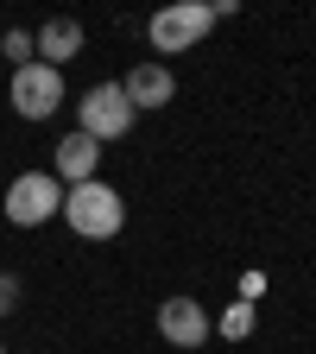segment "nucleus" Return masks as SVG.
Masks as SVG:
<instances>
[{
	"mask_svg": "<svg viewBox=\"0 0 316 354\" xmlns=\"http://www.w3.org/2000/svg\"><path fill=\"white\" fill-rule=\"evenodd\" d=\"M64 221H70L82 241H114L120 221H127V203H120L114 184L89 177V184H70V190H64Z\"/></svg>",
	"mask_w": 316,
	"mask_h": 354,
	"instance_id": "f257e3e1",
	"label": "nucleus"
},
{
	"mask_svg": "<svg viewBox=\"0 0 316 354\" xmlns=\"http://www.w3.org/2000/svg\"><path fill=\"white\" fill-rule=\"evenodd\" d=\"M215 26V7L209 0H171V7H158L146 19V38H152V51L177 57V51H190V44H203Z\"/></svg>",
	"mask_w": 316,
	"mask_h": 354,
	"instance_id": "f03ea898",
	"label": "nucleus"
},
{
	"mask_svg": "<svg viewBox=\"0 0 316 354\" xmlns=\"http://www.w3.org/2000/svg\"><path fill=\"white\" fill-rule=\"evenodd\" d=\"M0 209H7L13 228H44L51 215H64V184L51 171H26V177L7 184V203H0Z\"/></svg>",
	"mask_w": 316,
	"mask_h": 354,
	"instance_id": "7ed1b4c3",
	"label": "nucleus"
},
{
	"mask_svg": "<svg viewBox=\"0 0 316 354\" xmlns=\"http://www.w3.org/2000/svg\"><path fill=\"white\" fill-rule=\"evenodd\" d=\"M133 127V108H127V95H120V82H95L89 95L76 102V133H89V140H120V133Z\"/></svg>",
	"mask_w": 316,
	"mask_h": 354,
	"instance_id": "20e7f679",
	"label": "nucleus"
},
{
	"mask_svg": "<svg viewBox=\"0 0 316 354\" xmlns=\"http://www.w3.org/2000/svg\"><path fill=\"white\" fill-rule=\"evenodd\" d=\"M13 108L26 114V120H51L57 108H64V70H51V64H26V70H13Z\"/></svg>",
	"mask_w": 316,
	"mask_h": 354,
	"instance_id": "39448f33",
	"label": "nucleus"
},
{
	"mask_svg": "<svg viewBox=\"0 0 316 354\" xmlns=\"http://www.w3.org/2000/svg\"><path fill=\"white\" fill-rule=\"evenodd\" d=\"M158 335H165L171 348H203V342L215 335V323H209V310H203L196 297H165V304H158Z\"/></svg>",
	"mask_w": 316,
	"mask_h": 354,
	"instance_id": "423d86ee",
	"label": "nucleus"
},
{
	"mask_svg": "<svg viewBox=\"0 0 316 354\" xmlns=\"http://www.w3.org/2000/svg\"><path fill=\"white\" fill-rule=\"evenodd\" d=\"M120 95H127L133 114H140V108H165V102L177 95V76H171L165 64H133V70L120 76Z\"/></svg>",
	"mask_w": 316,
	"mask_h": 354,
	"instance_id": "0eeeda50",
	"label": "nucleus"
},
{
	"mask_svg": "<svg viewBox=\"0 0 316 354\" xmlns=\"http://www.w3.org/2000/svg\"><path fill=\"white\" fill-rule=\"evenodd\" d=\"M32 44H38V64H51V70H64V64H70V57L82 51V26H76V19H44Z\"/></svg>",
	"mask_w": 316,
	"mask_h": 354,
	"instance_id": "6e6552de",
	"label": "nucleus"
},
{
	"mask_svg": "<svg viewBox=\"0 0 316 354\" xmlns=\"http://www.w3.org/2000/svg\"><path fill=\"white\" fill-rule=\"evenodd\" d=\"M95 165H102V146L89 140V133H64V140H57V171H51V177L89 184V177H95Z\"/></svg>",
	"mask_w": 316,
	"mask_h": 354,
	"instance_id": "1a4fd4ad",
	"label": "nucleus"
},
{
	"mask_svg": "<svg viewBox=\"0 0 316 354\" xmlns=\"http://www.w3.org/2000/svg\"><path fill=\"white\" fill-rule=\"evenodd\" d=\"M253 323H259V310L241 297V304H228V310H221V323H215V329L228 335V342H247V335H253Z\"/></svg>",
	"mask_w": 316,
	"mask_h": 354,
	"instance_id": "9d476101",
	"label": "nucleus"
},
{
	"mask_svg": "<svg viewBox=\"0 0 316 354\" xmlns=\"http://www.w3.org/2000/svg\"><path fill=\"white\" fill-rule=\"evenodd\" d=\"M0 51H7V57H13V70H26V64H32V51H38V44H32V32H19V26H13L7 38H0Z\"/></svg>",
	"mask_w": 316,
	"mask_h": 354,
	"instance_id": "9b49d317",
	"label": "nucleus"
},
{
	"mask_svg": "<svg viewBox=\"0 0 316 354\" xmlns=\"http://www.w3.org/2000/svg\"><path fill=\"white\" fill-rule=\"evenodd\" d=\"M7 310H19V279L0 272V317H7Z\"/></svg>",
	"mask_w": 316,
	"mask_h": 354,
	"instance_id": "f8f14e48",
	"label": "nucleus"
},
{
	"mask_svg": "<svg viewBox=\"0 0 316 354\" xmlns=\"http://www.w3.org/2000/svg\"><path fill=\"white\" fill-rule=\"evenodd\" d=\"M0 354H7V348H0Z\"/></svg>",
	"mask_w": 316,
	"mask_h": 354,
	"instance_id": "ddd939ff",
	"label": "nucleus"
}]
</instances>
